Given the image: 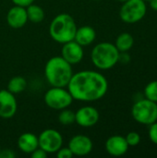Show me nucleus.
I'll return each mask as SVG.
<instances>
[{
	"label": "nucleus",
	"instance_id": "f257e3e1",
	"mask_svg": "<svg viewBox=\"0 0 157 158\" xmlns=\"http://www.w3.org/2000/svg\"><path fill=\"white\" fill-rule=\"evenodd\" d=\"M68 90L74 100L94 102L102 99L108 91V81L100 72L82 70L72 75Z\"/></svg>",
	"mask_w": 157,
	"mask_h": 158
},
{
	"label": "nucleus",
	"instance_id": "f03ea898",
	"mask_svg": "<svg viewBox=\"0 0 157 158\" xmlns=\"http://www.w3.org/2000/svg\"><path fill=\"white\" fill-rule=\"evenodd\" d=\"M72 75V65L62 56H53L45 64L44 76L51 86L67 87Z\"/></svg>",
	"mask_w": 157,
	"mask_h": 158
},
{
	"label": "nucleus",
	"instance_id": "7ed1b4c3",
	"mask_svg": "<svg viewBox=\"0 0 157 158\" xmlns=\"http://www.w3.org/2000/svg\"><path fill=\"white\" fill-rule=\"evenodd\" d=\"M75 19L67 13L56 16L50 23L49 34L51 38L58 44H65L74 40L77 31Z\"/></svg>",
	"mask_w": 157,
	"mask_h": 158
},
{
	"label": "nucleus",
	"instance_id": "20e7f679",
	"mask_svg": "<svg viewBox=\"0 0 157 158\" xmlns=\"http://www.w3.org/2000/svg\"><path fill=\"white\" fill-rule=\"evenodd\" d=\"M119 51L114 44L102 42L97 44L92 50L91 59L95 68L107 70L118 63Z\"/></svg>",
	"mask_w": 157,
	"mask_h": 158
},
{
	"label": "nucleus",
	"instance_id": "39448f33",
	"mask_svg": "<svg viewBox=\"0 0 157 158\" xmlns=\"http://www.w3.org/2000/svg\"><path fill=\"white\" fill-rule=\"evenodd\" d=\"M133 119L142 125L149 126L157 121V103L148 99L141 98L133 104L131 107Z\"/></svg>",
	"mask_w": 157,
	"mask_h": 158
},
{
	"label": "nucleus",
	"instance_id": "423d86ee",
	"mask_svg": "<svg viewBox=\"0 0 157 158\" xmlns=\"http://www.w3.org/2000/svg\"><path fill=\"white\" fill-rule=\"evenodd\" d=\"M147 13L146 2L143 0H128L124 2L119 10L120 19L129 24L141 21Z\"/></svg>",
	"mask_w": 157,
	"mask_h": 158
},
{
	"label": "nucleus",
	"instance_id": "0eeeda50",
	"mask_svg": "<svg viewBox=\"0 0 157 158\" xmlns=\"http://www.w3.org/2000/svg\"><path fill=\"white\" fill-rule=\"evenodd\" d=\"M73 97L66 87L51 86L44 94V103L46 106L55 110L68 108L73 102Z\"/></svg>",
	"mask_w": 157,
	"mask_h": 158
},
{
	"label": "nucleus",
	"instance_id": "6e6552de",
	"mask_svg": "<svg viewBox=\"0 0 157 158\" xmlns=\"http://www.w3.org/2000/svg\"><path fill=\"white\" fill-rule=\"evenodd\" d=\"M39 147L47 154L56 153L63 145L61 133L54 129H46L38 136Z\"/></svg>",
	"mask_w": 157,
	"mask_h": 158
},
{
	"label": "nucleus",
	"instance_id": "1a4fd4ad",
	"mask_svg": "<svg viewBox=\"0 0 157 158\" xmlns=\"http://www.w3.org/2000/svg\"><path fill=\"white\" fill-rule=\"evenodd\" d=\"M100 118L98 110L93 106H82L75 112V122L83 128H90L97 124Z\"/></svg>",
	"mask_w": 157,
	"mask_h": 158
},
{
	"label": "nucleus",
	"instance_id": "9d476101",
	"mask_svg": "<svg viewBox=\"0 0 157 158\" xmlns=\"http://www.w3.org/2000/svg\"><path fill=\"white\" fill-rule=\"evenodd\" d=\"M68 147L70 149L73 156H84L92 152L93 143L88 136L83 134H78L73 136L69 140Z\"/></svg>",
	"mask_w": 157,
	"mask_h": 158
},
{
	"label": "nucleus",
	"instance_id": "9b49d317",
	"mask_svg": "<svg viewBox=\"0 0 157 158\" xmlns=\"http://www.w3.org/2000/svg\"><path fill=\"white\" fill-rule=\"evenodd\" d=\"M61 56L70 65L79 64L84 56L83 46L78 44L75 40L63 44Z\"/></svg>",
	"mask_w": 157,
	"mask_h": 158
},
{
	"label": "nucleus",
	"instance_id": "f8f14e48",
	"mask_svg": "<svg viewBox=\"0 0 157 158\" xmlns=\"http://www.w3.org/2000/svg\"><path fill=\"white\" fill-rule=\"evenodd\" d=\"M18 109L15 94L8 90H0V118H10L15 116Z\"/></svg>",
	"mask_w": 157,
	"mask_h": 158
},
{
	"label": "nucleus",
	"instance_id": "ddd939ff",
	"mask_svg": "<svg viewBox=\"0 0 157 158\" xmlns=\"http://www.w3.org/2000/svg\"><path fill=\"white\" fill-rule=\"evenodd\" d=\"M105 150L112 156H122L127 154L130 146L125 139L121 135H113L109 137L105 142Z\"/></svg>",
	"mask_w": 157,
	"mask_h": 158
},
{
	"label": "nucleus",
	"instance_id": "4468645a",
	"mask_svg": "<svg viewBox=\"0 0 157 158\" xmlns=\"http://www.w3.org/2000/svg\"><path fill=\"white\" fill-rule=\"evenodd\" d=\"M28 21L26 7L20 6H12L6 14V22L13 29L22 28Z\"/></svg>",
	"mask_w": 157,
	"mask_h": 158
},
{
	"label": "nucleus",
	"instance_id": "2eb2a0df",
	"mask_svg": "<svg viewBox=\"0 0 157 158\" xmlns=\"http://www.w3.org/2000/svg\"><path fill=\"white\" fill-rule=\"evenodd\" d=\"M18 147L21 152L31 155L39 147L38 136L31 132L22 133L18 139Z\"/></svg>",
	"mask_w": 157,
	"mask_h": 158
},
{
	"label": "nucleus",
	"instance_id": "dca6fc26",
	"mask_svg": "<svg viewBox=\"0 0 157 158\" xmlns=\"http://www.w3.org/2000/svg\"><path fill=\"white\" fill-rule=\"evenodd\" d=\"M96 38V31L91 26H82L77 29L74 40L81 46L90 45Z\"/></svg>",
	"mask_w": 157,
	"mask_h": 158
},
{
	"label": "nucleus",
	"instance_id": "f3484780",
	"mask_svg": "<svg viewBox=\"0 0 157 158\" xmlns=\"http://www.w3.org/2000/svg\"><path fill=\"white\" fill-rule=\"evenodd\" d=\"M114 44L119 52H129L134 44V38L129 32H122L117 37Z\"/></svg>",
	"mask_w": 157,
	"mask_h": 158
},
{
	"label": "nucleus",
	"instance_id": "a211bd4d",
	"mask_svg": "<svg viewBox=\"0 0 157 158\" xmlns=\"http://www.w3.org/2000/svg\"><path fill=\"white\" fill-rule=\"evenodd\" d=\"M26 10H27L28 20L33 23H39L44 19L45 13L43 7H41L40 6L31 4L26 7Z\"/></svg>",
	"mask_w": 157,
	"mask_h": 158
},
{
	"label": "nucleus",
	"instance_id": "6ab92c4d",
	"mask_svg": "<svg viewBox=\"0 0 157 158\" xmlns=\"http://www.w3.org/2000/svg\"><path fill=\"white\" fill-rule=\"evenodd\" d=\"M27 87L26 80L21 76H16L9 80L7 83V89L13 94H18L22 93Z\"/></svg>",
	"mask_w": 157,
	"mask_h": 158
},
{
	"label": "nucleus",
	"instance_id": "aec40b11",
	"mask_svg": "<svg viewBox=\"0 0 157 158\" xmlns=\"http://www.w3.org/2000/svg\"><path fill=\"white\" fill-rule=\"evenodd\" d=\"M58 121L60 124L65 126L75 123V112L68 108L60 110V113L58 115Z\"/></svg>",
	"mask_w": 157,
	"mask_h": 158
},
{
	"label": "nucleus",
	"instance_id": "412c9836",
	"mask_svg": "<svg viewBox=\"0 0 157 158\" xmlns=\"http://www.w3.org/2000/svg\"><path fill=\"white\" fill-rule=\"evenodd\" d=\"M143 94L146 99L157 103V81H152L145 86Z\"/></svg>",
	"mask_w": 157,
	"mask_h": 158
},
{
	"label": "nucleus",
	"instance_id": "4be33fe9",
	"mask_svg": "<svg viewBox=\"0 0 157 158\" xmlns=\"http://www.w3.org/2000/svg\"><path fill=\"white\" fill-rule=\"evenodd\" d=\"M125 139H126V141H127V143H128L130 147H135V146L139 145L140 143H141V140H142L141 139V135L138 132H136V131L129 132L126 135Z\"/></svg>",
	"mask_w": 157,
	"mask_h": 158
},
{
	"label": "nucleus",
	"instance_id": "5701e85b",
	"mask_svg": "<svg viewBox=\"0 0 157 158\" xmlns=\"http://www.w3.org/2000/svg\"><path fill=\"white\" fill-rule=\"evenodd\" d=\"M148 136L150 141L157 145V121L149 125V130H148Z\"/></svg>",
	"mask_w": 157,
	"mask_h": 158
},
{
	"label": "nucleus",
	"instance_id": "b1692460",
	"mask_svg": "<svg viewBox=\"0 0 157 158\" xmlns=\"http://www.w3.org/2000/svg\"><path fill=\"white\" fill-rule=\"evenodd\" d=\"M56 154L57 158H71L73 156V154L68 147H61Z\"/></svg>",
	"mask_w": 157,
	"mask_h": 158
},
{
	"label": "nucleus",
	"instance_id": "393cba45",
	"mask_svg": "<svg viewBox=\"0 0 157 158\" xmlns=\"http://www.w3.org/2000/svg\"><path fill=\"white\" fill-rule=\"evenodd\" d=\"M47 153H45L43 149L38 147L36 150H34L31 154V156L32 158H46L47 157Z\"/></svg>",
	"mask_w": 157,
	"mask_h": 158
},
{
	"label": "nucleus",
	"instance_id": "a878e982",
	"mask_svg": "<svg viewBox=\"0 0 157 158\" xmlns=\"http://www.w3.org/2000/svg\"><path fill=\"white\" fill-rule=\"evenodd\" d=\"M130 61V56L128 54V52H119L118 62L122 64H128Z\"/></svg>",
	"mask_w": 157,
	"mask_h": 158
},
{
	"label": "nucleus",
	"instance_id": "bb28decb",
	"mask_svg": "<svg viewBox=\"0 0 157 158\" xmlns=\"http://www.w3.org/2000/svg\"><path fill=\"white\" fill-rule=\"evenodd\" d=\"M11 1L16 6H20L27 7L28 6L31 5L35 0H11Z\"/></svg>",
	"mask_w": 157,
	"mask_h": 158
},
{
	"label": "nucleus",
	"instance_id": "cd10ccee",
	"mask_svg": "<svg viewBox=\"0 0 157 158\" xmlns=\"http://www.w3.org/2000/svg\"><path fill=\"white\" fill-rule=\"evenodd\" d=\"M15 156H16L15 153L10 149L1 150L0 152V158H14Z\"/></svg>",
	"mask_w": 157,
	"mask_h": 158
},
{
	"label": "nucleus",
	"instance_id": "c85d7f7f",
	"mask_svg": "<svg viewBox=\"0 0 157 158\" xmlns=\"http://www.w3.org/2000/svg\"><path fill=\"white\" fill-rule=\"evenodd\" d=\"M149 5H150V7L153 10L157 11V0H150L149 1Z\"/></svg>",
	"mask_w": 157,
	"mask_h": 158
},
{
	"label": "nucleus",
	"instance_id": "c756f323",
	"mask_svg": "<svg viewBox=\"0 0 157 158\" xmlns=\"http://www.w3.org/2000/svg\"><path fill=\"white\" fill-rule=\"evenodd\" d=\"M116 1L120 2V3H124V2H126V1H128V0H116Z\"/></svg>",
	"mask_w": 157,
	"mask_h": 158
},
{
	"label": "nucleus",
	"instance_id": "7c9ffc66",
	"mask_svg": "<svg viewBox=\"0 0 157 158\" xmlns=\"http://www.w3.org/2000/svg\"><path fill=\"white\" fill-rule=\"evenodd\" d=\"M143 1H145V2H149L150 0H143Z\"/></svg>",
	"mask_w": 157,
	"mask_h": 158
},
{
	"label": "nucleus",
	"instance_id": "2f4dec72",
	"mask_svg": "<svg viewBox=\"0 0 157 158\" xmlns=\"http://www.w3.org/2000/svg\"><path fill=\"white\" fill-rule=\"evenodd\" d=\"M1 150H2V149H1V146H0V152H1Z\"/></svg>",
	"mask_w": 157,
	"mask_h": 158
},
{
	"label": "nucleus",
	"instance_id": "473e14b6",
	"mask_svg": "<svg viewBox=\"0 0 157 158\" xmlns=\"http://www.w3.org/2000/svg\"><path fill=\"white\" fill-rule=\"evenodd\" d=\"M94 1H98V0H94Z\"/></svg>",
	"mask_w": 157,
	"mask_h": 158
}]
</instances>
